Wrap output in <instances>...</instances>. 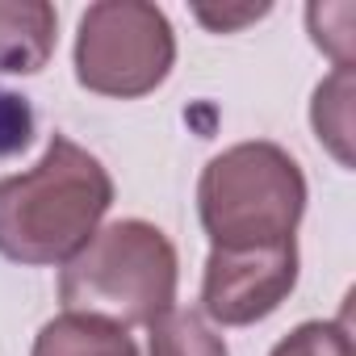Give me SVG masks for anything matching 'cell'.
I'll use <instances>...</instances> for the list:
<instances>
[{
  "label": "cell",
  "instance_id": "12",
  "mask_svg": "<svg viewBox=\"0 0 356 356\" xmlns=\"http://www.w3.org/2000/svg\"><path fill=\"white\" fill-rule=\"evenodd\" d=\"M268 13V5H256V9H239V13H206V9H197V17L210 26V30H235V26H243V22H256V17H264Z\"/></svg>",
  "mask_w": 356,
  "mask_h": 356
},
{
  "label": "cell",
  "instance_id": "9",
  "mask_svg": "<svg viewBox=\"0 0 356 356\" xmlns=\"http://www.w3.org/2000/svg\"><path fill=\"white\" fill-rule=\"evenodd\" d=\"M147 352L151 356H231L227 339L197 314L172 306L147 327Z\"/></svg>",
  "mask_w": 356,
  "mask_h": 356
},
{
  "label": "cell",
  "instance_id": "1",
  "mask_svg": "<svg viewBox=\"0 0 356 356\" xmlns=\"http://www.w3.org/2000/svg\"><path fill=\"white\" fill-rule=\"evenodd\" d=\"M109 206L113 176L105 163L55 134L34 168L0 181V256L26 268L67 264L101 231Z\"/></svg>",
  "mask_w": 356,
  "mask_h": 356
},
{
  "label": "cell",
  "instance_id": "11",
  "mask_svg": "<svg viewBox=\"0 0 356 356\" xmlns=\"http://www.w3.org/2000/svg\"><path fill=\"white\" fill-rule=\"evenodd\" d=\"M34 138V109L26 97L0 88V155H17Z\"/></svg>",
  "mask_w": 356,
  "mask_h": 356
},
{
  "label": "cell",
  "instance_id": "10",
  "mask_svg": "<svg viewBox=\"0 0 356 356\" xmlns=\"http://www.w3.org/2000/svg\"><path fill=\"white\" fill-rule=\"evenodd\" d=\"M268 356H352V331L343 318H310L281 335Z\"/></svg>",
  "mask_w": 356,
  "mask_h": 356
},
{
  "label": "cell",
  "instance_id": "6",
  "mask_svg": "<svg viewBox=\"0 0 356 356\" xmlns=\"http://www.w3.org/2000/svg\"><path fill=\"white\" fill-rule=\"evenodd\" d=\"M59 42V13L47 0H0V72L38 76Z\"/></svg>",
  "mask_w": 356,
  "mask_h": 356
},
{
  "label": "cell",
  "instance_id": "2",
  "mask_svg": "<svg viewBox=\"0 0 356 356\" xmlns=\"http://www.w3.org/2000/svg\"><path fill=\"white\" fill-rule=\"evenodd\" d=\"M302 214L306 176L281 143H235L202 168L197 218L210 252H256L293 243Z\"/></svg>",
  "mask_w": 356,
  "mask_h": 356
},
{
  "label": "cell",
  "instance_id": "7",
  "mask_svg": "<svg viewBox=\"0 0 356 356\" xmlns=\"http://www.w3.org/2000/svg\"><path fill=\"white\" fill-rule=\"evenodd\" d=\"M30 356H138V343L126 327L101 314L63 310L59 318L42 323Z\"/></svg>",
  "mask_w": 356,
  "mask_h": 356
},
{
  "label": "cell",
  "instance_id": "5",
  "mask_svg": "<svg viewBox=\"0 0 356 356\" xmlns=\"http://www.w3.org/2000/svg\"><path fill=\"white\" fill-rule=\"evenodd\" d=\"M298 264V239L256 252H210L202 273V314L218 327L264 323L293 293Z\"/></svg>",
  "mask_w": 356,
  "mask_h": 356
},
{
  "label": "cell",
  "instance_id": "3",
  "mask_svg": "<svg viewBox=\"0 0 356 356\" xmlns=\"http://www.w3.org/2000/svg\"><path fill=\"white\" fill-rule=\"evenodd\" d=\"M181 260L172 239L147 218L101 227L59 273L63 310L101 314L118 327H151L176 306Z\"/></svg>",
  "mask_w": 356,
  "mask_h": 356
},
{
  "label": "cell",
  "instance_id": "4",
  "mask_svg": "<svg viewBox=\"0 0 356 356\" xmlns=\"http://www.w3.org/2000/svg\"><path fill=\"white\" fill-rule=\"evenodd\" d=\"M72 63L80 88L113 101H138L172 76L176 30L151 0H97L80 13Z\"/></svg>",
  "mask_w": 356,
  "mask_h": 356
},
{
  "label": "cell",
  "instance_id": "8",
  "mask_svg": "<svg viewBox=\"0 0 356 356\" xmlns=\"http://www.w3.org/2000/svg\"><path fill=\"white\" fill-rule=\"evenodd\" d=\"M352 109H356V67H335L310 101V126L339 168H352Z\"/></svg>",
  "mask_w": 356,
  "mask_h": 356
}]
</instances>
